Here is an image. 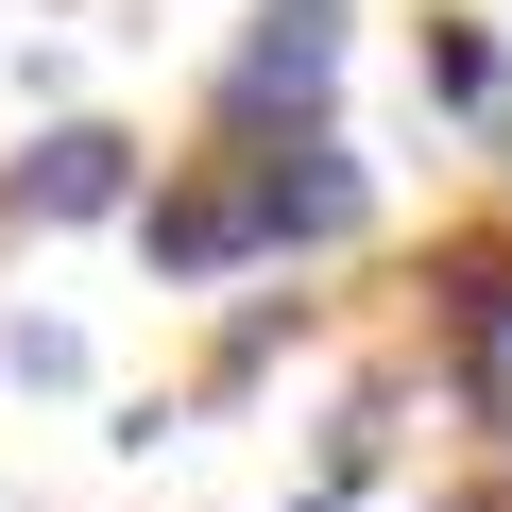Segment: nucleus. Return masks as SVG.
<instances>
[{
  "mask_svg": "<svg viewBox=\"0 0 512 512\" xmlns=\"http://www.w3.org/2000/svg\"><path fill=\"white\" fill-rule=\"evenodd\" d=\"M342 69H359V0H256L239 52L205 69V120L222 137H291V120L342 103Z\"/></svg>",
  "mask_w": 512,
  "mask_h": 512,
  "instance_id": "nucleus-1",
  "label": "nucleus"
},
{
  "mask_svg": "<svg viewBox=\"0 0 512 512\" xmlns=\"http://www.w3.org/2000/svg\"><path fill=\"white\" fill-rule=\"evenodd\" d=\"M137 256H154V291H222L274 256V222H256V137H205L137 188Z\"/></svg>",
  "mask_w": 512,
  "mask_h": 512,
  "instance_id": "nucleus-2",
  "label": "nucleus"
},
{
  "mask_svg": "<svg viewBox=\"0 0 512 512\" xmlns=\"http://www.w3.org/2000/svg\"><path fill=\"white\" fill-rule=\"evenodd\" d=\"M256 222H274V256L308 274V256H359L376 239V154L342 120H291V137H256Z\"/></svg>",
  "mask_w": 512,
  "mask_h": 512,
  "instance_id": "nucleus-3",
  "label": "nucleus"
},
{
  "mask_svg": "<svg viewBox=\"0 0 512 512\" xmlns=\"http://www.w3.org/2000/svg\"><path fill=\"white\" fill-rule=\"evenodd\" d=\"M427 342H444V410L512 427V239H444L427 256Z\"/></svg>",
  "mask_w": 512,
  "mask_h": 512,
  "instance_id": "nucleus-4",
  "label": "nucleus"
},
{
  "mask_svg": "<svg viewBox=\"0 0 512 512\" xmlns=\"http://www.w3.org/2000/svg\"><path fill=\"white\" fill-rule=\"evenodd\" d=\"M137 188H154V154L120 137V120H35L18 154H0V222H137Z\"/></svg>",
  "mask_w": 512,
  "mask_h": 512,
  "instance_id": "nucleus-5",
  "label": "nucleus"
},
{
  "mask_svg": "<svg viewBox=\"0 0 512 512\" xmlns=\"http://www.w3.org/2000/svg\"><path fill=\"white\" fill-rule=\"evenodd\" d=\"M495 69H512V18H478V0H427V35H410V86H427V120H461V137H478Z\"/></svg>",
  "mask_w": 512,
  "mask_h": 512,
  "instance_id": "nucleus-6",
  "label": "nucleus"
},
{
  "mask_svg": "<svg viewBox=\"0 0 512 512\" xmlns=\"http://www.w3.org/2000/svg\"><path fill=\"white\" fill-rule=\"evenodd\" d=\"M291 342H308V291H291V308H239V325L205 342V393H256V376H274Z\"/></svg>",
  "mask_w": 512,
  "mask_h": 512,
  "instance_id": "nucleus-7",
  "label": "nucleus"
},
{
  "mask_svg": "<svg viewBox=\"0 0 512 512\" xmlns=\"http://www.w3.org/2000/svg\"><path fill=\"white\" fill-rule=\"evenodd\" d=\"M0 376H18V393H86V325H0Z\"/></svg>",
  "mask_w": 512,
  "mask_h": 512,
  "instance_id": "nucleus-8",
  "label": "nucleus"
},
{
  "mask_svg": "<svg viewBox=\"0 0 512 512\" xmlns=\"http://www.w3.org/2000/svg\"><path fill=\"white\" fill-rule=\"evenodd\" d=\"M461 512H512V427H478V478H461Z\"/></svg>",
  "mask_w": 512,
  "mask_h": 512,
  "instance_id": "nucleus-9",
  "label": "nucleus"
},
{
  "mask_svg": "<svg viewBox=\"0 0 512 512\" xmlns=\"http://www.w3.org/2000/svg\"><path fill=\"white\" fill-rule=\"evenodd\" d=\"M478 171H512V69H495V103H478Z\"/></svg>",
  "mask_w": 512,
  "mask_h": 512,
  "instance_id": "nucleus-10",
  "label": "nucleus"
}]
</instances>
